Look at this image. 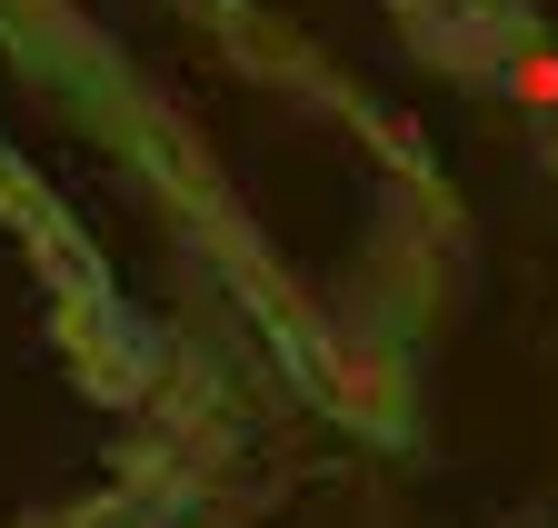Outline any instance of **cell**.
<instances>
[{
	"label": "cell",
	"instance_id": "1",
	"mask_svg": "<svg viewBox=\"0 0 558 528\" xmlns=\"http://www.w3.org/2000/svg\"><path fill=\"white\" fill-rule=\"evenodd\" d=\"M519 100L558 110V40H538V30H529V60H519Z\"/></svg>",
	"mask_w": 558,
	"mask_h": 528
}]
</instances>
